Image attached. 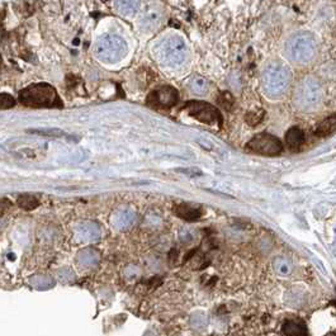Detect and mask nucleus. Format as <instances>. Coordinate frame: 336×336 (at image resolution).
<instances>
[{"label": "nucleus", "mask_w": 336, "mask_h": 336, "mask_svg": "<svg viewBox=\"0 0 336 336\" xmlns=\"http://www.w3.org/2000/svg\"><path fill=\"white\" fill-rule=\"evenodd\" d=\"M175 213L176 216L180 217V218L185 219L188 222L197 221L202 217V208L199 206H194V204H188V203H181L178 204L175 207Z\"/></svg>", "instance_id": "obj_11"}, {"label": "nucleus", "mask_w": 336, "mask_h": 336, "mask_svg": "<svg viewBox=\"0 0 336 336\" xmlns=\"http://www.w3.org/2000/svg\"><path fill=\"white\" fill-rule=\"evenodd\" d=\"M189 89H191V92L193 93V94L197 95L207 94L209 89L208 80H207L206 78L197 75V77H194L193 79L191 80V83H189Z\"/></svg>", "instance_id": "obj_14"}, {"label": "nucleus", "mask_w": 336, "mask_h": 336, "mask_svg": "<svg viewBox=\"0 0 336 336\" xmlns=\"http://www.w3.org/2000/svg\"><path fill=\"white\" fill-rule=\"evenodd\" d=\"M184 109H185L192 117L198 120L199 122L208 123V125L221 120V116H219L218 110H217L213 105L206 102L191 100V102H188L184 105Z\"/></svg>", "instance_id": "obj_8"}, {"label": "nucleus", "mask_w": 336, "mask_h": 336, "mask_svg": "<svg viewBox=\"0 0 336 336\" xmlns=\"http://www.w3.org/2000/svg\"><path fill=\"white\" fill-rule=\"evenodd\" d=\"M336 131V116L325 118L316 128V136L318 137H325V136L331 135Z\"/></svg>", "instance_id": "obj_13"}, {"label": "nucleus", "mask_w": 336, "mask_h": 336, "mask_svg": "<svg viewBox=\"0 0 336 336\" xmlns=\"http://www.w3.org/2000/svg\"><path fill=\"white\" fill-rule=\"evenodd\" d=\"M322 100V87L315 78L308 77L301 82L295 93V104L302 110H311Z\"/></svg>", "instance_id": "obj_6"}, {"label": "nucleus", "mask_w": 336, "mask_h": 336, "mask_svg": "<svg viewBox=\"0 0 336 336\" xmlns=\"http://www.w3.org/2000/svg\"><path fill=\"white\" fill-rule=\"evenodd\" d=\"M246 148L252 153L273 156L282 153L283 143L279 138L270 135V133H259L247 142Z\"/></svg>", "instance_id": "obj_7"}, {"label": "nucleus", "mask_w": 336, "mask_h": 336, "mask_svg": "<svg viewBox=\"0 0 336 336\" xmlns=\"http://www.w3.org/2000/svg\"><path fill=\"white\" fill-rule=\"evenodd\" d=\"M285 54L292 61L298 64L311 62L317 54L315 36L310 32H298L293 34L285 45Z\"/></svg>", "instance_id": "obj_2"}, {"label": "nucleus", "mask_w": 336, "mask_h": 336, "mask_svg": "<svg viewBox=\"0 0 336 336\" xmlns=\"http://www.w3.org/2000/svg\"><path fill=\"white\" fill-rule=\"evenodd\" d=\"M292 72L283 62L273 61L264 67L262 72V84L265 94L275 98L282 95L289 87Z\"/></svg>", "instance_id": "obj_1"}, {"label": "nucleus", "mask_w": 336, "mask_h": 336, "mask_svg": "<svg viewBox=\"0 0 336 336\" xmlns=\"http://www.w3.org/2000/svg\"><path fill=\"white\" fill-rule=\"evenodd\" d=\"M285 141L290 148H298L305 142V133L301 128L292 127L285 133Z\"/></svg>", "instance_id": "obj_12"}, {"label": "nucleus", "mask_w": 336, "mask_h": 336, "mask_svg": "<svg viewBox=\"0 0 336 336\" xmlns=\"http://www.w3.org/2000/svg\"><path fill=\"white\" fill-rule=\"evenodd\" d=\"M178 171H180V173L183 174H186V175L189 176H201L202 175V171L199 170V169H178Z\"/></svg>", "instance_id": "obj_19"}, {"label": "nucleus", "mask_w": 336, "mask_h": 336, "mask_svg": "<svg viewBox=\"0 0 336 336\" xmlns=\"http://www.w3.org/2000/svg\"><path fill=\"white\" fill-rule=\"evenodd\" d=\"M17 204L21 207L22 209L26 211H33L37 207L40 206V198L39 197L33 196V194H21L17 199Z\"/></svg>", "instance_id": "obj_17"}, {"label": "nucleus", "mask_w": 336, "mask_h": 336, "mask_svg": "<svg viewBox=\"0 0 336 336\" xmlns=\"http://www.w3.org/2000/svg\"><path fill=\"white\" fill-rule=\"evenodd\" d=\"M178 92L174 89L173 87H165L158 88L154 90L150 95H148V103L154 107H160V108H170L178 102Z\"/></svg>", "instance_id": "obj_9"}, {"label": "nucleus", "mask_w": 336, "mask_h": 336, "mask_svg": "<svg viewBox=\"0 0 336 336\" xmlns=\"http://www.w3.org/2000/svg\"><path fill=\"white\" fill-rule=\"evenodd\" d=\"M14 105L13 97L8 94H0V108H11Z\"/></svg>", "instance_id": "obj_18"}, {"label": "nucleus", "mask_w": 336, "mask_h": 336, "mask_svg": "<svg viewBox=\"0 0 336 336\" xmlns=\"http://www.w3.org/2000/svg\"><path fill=\"white\" fill-rule=\"evenodd\" d=\"M283 333L287 336H307V328L301 322L287 321L283 325Z\"/></svg>", "instance_id": "obj_16"}, {"label": "nucleus", "mask_w": 336, "mask_h": 336, "mask_svg": "<svg viewBox=\"0 0 336 336\" xmlns=\"http://www.w3.org/2000/svg\"><path fill=\"white\" fill-rule=\"evenodd\" d=\"M141 0H116V8L123 16L133 14L140 7Z\"/></svg>", "instance_id": "obj_15"}, {"label": "nucleus", "mask_w": 336, "mask_h": 336, "mask_svg": "<svg viewBox=\"0 0 336 336\" xmlns=\"http://www.w3.org/2000/svg\"><path fill=\"white\" fill-rule=\"evenodd\" d=\"M161 17H163V14H161L160 8H156L154 6L148 7L145 11V13H143L142 18H141V27L147 29V31H153L154 28H156L160 24Z\"/></svg>", "instance_id": "obj_10"}, {"label": "nucleus", "mask_w": 336, "mask_h": 336, "mask_svg": "<svg viewBox=\"0 0 336 336\" xmlns=\"http://www.w3.org/2000/svg\"><path fill=\"white\" fill-rule=\"evenodd\" d=\"M328 336H336V335H328Z\"/></svg>", "instance_id": "obj_20"}, {"label": "nucleus", "mask_w": 336, "mask_h": 336, "mask_svg": "<svg viewBox=\"0 0 336 336\" xmlns=\"http://www.w3.org/2000/svg\"><path fill=\"white\" fill-rule=\"evenodd\" d=\"M128 47L125 40L117 34H104L95 44V56L105 64H116L125 59Z\"/></svg>", "instance_id": "obj_3"}, {"label": "nucleus", "mask_w": 336, "mask_h": 336, "mask_svg": "<svg viewBox=\"0 0 336 336\" xmlns=\"http://www.w3.org/2000/svg\"><path fill=\"white\" fill-rule=\"evenodd\" d=\"M19 100L31 107H56L60 104L56 90L47 84H36L27 88L21 93Z\"/></svg>", "instance_id": "obj_5"}, {"label": "nucleus", "mask_w": 336, "mask_h": 336, "mask_svg": "<svg viewBox=\"0 0 336 336\" xmlns=\"http://www.w3.org/2000/svg\"><path fill=\"white\" fill-rule=\"evenodd\" d=\"M156 56L159 61L165 66L178 67L186 61L188 47L183 39L178 36H170L156 47Z\"/></svg>", "instance_id": "obj_4"}]
</instances>
